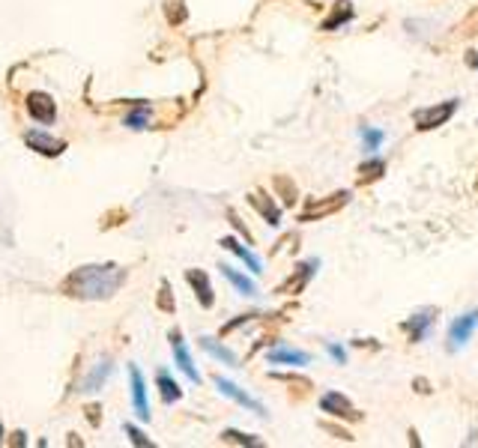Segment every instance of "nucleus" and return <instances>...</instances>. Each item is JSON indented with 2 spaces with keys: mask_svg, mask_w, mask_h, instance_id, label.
Returning <instances> with one entry per match:
<instances>
[{
  "mask_svg": "<svg viewBox=\"0 0 478 448\" xmlns=\"http://www.w3.org/2000/svg\"><path fill=\"white\" fill-rule=\"evenodd\" d=\"M126 281V269H120L117 263H93L81 266L66 278L63 290L75 299H108L114 296Z\"/></svg>",
  "mask_w": 478,
  "mask_h": 448,
  "instance_id": "1",
  "label": "nucleus"
},
{
  "mask_svg": "<svg viewBox=\"0 0 478 448\" xmlns=\"http://www.w3.org/2000/svg\"><path fill=\"white\" fill-rule=\"evenodd\" d=\"M454 111H457V99H448V102H440L434 108H422V111H415V128H436V126H443Z\"/></svg>",
  "mask_w": 478,
  "mask_h": 448,
  "instance_id": "2",
  "label": "nucleus"
},
{
  "mask_svg": "<svg viewBox=\"0 0 478 448\" xmlns=\"http://www.w3.org/2000/svg\"><path fill=\"white\" fill-rule=\"evenodd\" d=\"M475 326H478V308L470 314H461L457 320L448 326V341H452V350H461V347L470 341L472 332H475Z\"/></svg>",
  "mask_w": 478,
  "mask_h": 448,
  "instance_id": "3",
  "label": "nucleus"
},
{
  "mask_svg": "<svg viewBox=\"0 0 478 448\" xmlns=\"http://www.w3.org/2000/svg\"><path fill=\"white\" fill-rule=\"evenodd\" d=\"M27 114L36 119V123H54V117H57V105H54V99L42 93V90H36V93H30L27 96Z\"/></svg>",
  "mask_w": 478,
  "mask_h": 448,
  "instance_id": "4",
  "label": "nucleus"
},
{
  "mask_svg": "<svg viewBox=\"0 0 478 448\" xmlns=\"http://www.w3.org/2000/svg\"><path fill=\"white\" fill-rule=\"evenodd\" d=\"M347 201H350V192H338L332 194V201H314V204H308L302 209V215H299V222H314V218H320V215H332L338 213Z\"/></svg>",
  "mask_w": 478,
  "mask_h": 448,
  "instance_id": "5",
  "label": "nucleus"
},
{
  "mask_svg": "<svg viewBox=\"0 0 478 448\" xmlns=\"http://www.w3.org/2000/svg\"><path fill=\"white\" fill-rule=\"evenodd\" d=\"M129 380H132V406L141 422H149V401H147V383L144 374L135 365H129Z\"/></svg>",
  "mask_w": 478,
  "mask_h": 448,
  "instance_id": "6",
  "label": "nucleus"
},
{
  "mask_svg": "<svg viewBox=\"0 0 478 448\" xmlns=\"http://www.w3.org/2000/svg\"><path fill=\"white\" fill-rule=\"evenodd\" d=\"M171 350H174V358H176L179 371H183L192 383H201V374H197V367H195V362H192V353H188V347H186V341H183V335H179L176 329L171 332Z\"/></svg>",
  "mask_w": 478,
  "mask_h": 448,
  "instance_id": "7",
  "label": "nucleus"
},
{
  "mask_svg": "<svg viewBox=\"0 0 478 448\" xmlns=\"http://www.w3.org/2000/svg\"><path fill=\"white\" fill-rule=\"evenodd\" d=\"M215 385H218V392H222V395H227V397H231V401H236L239 406H248V410H254L257 415H266L263 404H261V401H254L252 395H245V392H242V388H239L236 383L224 380V376H215Z\"/></svg>",
  "mask_w": 478,
  "mask_h": 448,
  "instance_id": "8",
  "label": "nucleus"
},
{
  "mask_svg": "<svg viewBox=\"0 0 478 448\" xmlns=\"http://www.w3.org/2000/svg\"><path fill=\"white\" fill-rule=\"evenodd\" d=\"M320 410L329 413V415H335V418H358L356 406L347 401L341 392H329V395H323V397H320Z\"/></svg>",
  "mask_w": 478,
  "mask_h": 448,
  "instance_id": "9",
  "label": "nucleus"
},
{
  "mask_svg": "<svg viewBox=\"0 0 478 448\" xmlns=\"http://www.w3.org/2000/svg\"><path fill=\"white\" fill-rule=\"evenodd\" d=\"M186 278H188V284L195 287L197 302H201L204 308H213L215 296H213V287H209V278H206V272H201V269H188V272H186Z\"/></svg>",
  "mask_w": 478,
  "mask_h": 448,
  "instance_id": "10",
  "label": "nucleus"
},
{
  "mask_svg": "<svg viewBox=\"0 0 478 448\" xmlns=\"http://www.w3.org/2000/svg\"><path fill=\"white\" fill-rule=\"evenodd\" d=\"M27 144H30V149H36V153H42V156H60L66 149L63 141H57V138L45 135V132H27Z\"/></svg>",
  "mask_w": 478,
  "mask_h": 448,
  "instance_id": "11",
  "label": "nucleus"
},
{
  "mask_svg": "<svg viewBox=\"0 0 478 448\" xmlns=\"http://www.w3.org/2000/svg\"><path fill=\"white\" fill-rule=\"evenodd\" d=\"M248 201H252V206L266 218V224H272V227L281 224V209L272 204V197H266L263 192H254L252 197H248Z\"/></svg>",
  "mask_w": 478,
  "mask_h": 448,
  "instance_id": "12",
  "label": "nucleus"
},
{
  "mask_svg": "<svg viewBox=\"0 0 478 448\" xmlns=\"http://www.w3.org/2000/svg\"><path fill=\"white\" fill-rule=\"evenodd\" d=\"M222 245L227 248V251H233V254L239 257V260H245V266H248V269H252V272H254V275H257V272H263V263H261V257H257L254 251H248V248H245V245H239V242H236V239H233V236H224V239H222Z\"/></svg>",
  "mask_w": 478,
  "mask_h": 448,
  "instance_id": "13",
  "label": "nucleus"
},
{
  "mask_svg": "<svg viewBox=\"0 0 478 448\" xmlns=\"http://www.w3.org/2000/svg\"><path fill=\"white\" fill-rule=\"evenodd\" d=\"M269 362L272 365H308L311 362V356L302 353V350H290V347H275L272 353H269Z\"/></svg>",
  "mask_w": 478,
  "mask_h": 448,
  "instance_id": "14",
  "label": "nucleus"
},
{
  "mask_svg": "<svg viewBox=\"0 0 478 448\" xmlns=\"http://www.w3.org/2000/svg\"><path fill=\"white\" fill-rule=\"evenodd\" d=\"M111 371H114V365H111V358H102V362H99L93 371H90V376L84 380V392H99V388L105 385V380L108 376H111Z\"/></svg>",
  "mask_w": 478,
  "mask_h": 448,
  "instance_id": "15",
  "label": "nucleus"
},
{
  "mask_svg": "<svg viewBox=\"0 0 478 448\" xmlns=\"http://www.w3.org/2000/svg\"><path fill=\"white\" fill-rule=\"evenodd\" d=\"M314 269H317V260H308L305 266H299V272L290 278V281L281 284V293H302V287L308 284V278L314 275Z\"/></svg>",
  "mask_w": 478,
  "mask_h": 448,
  "instance_id": "16",
  "label": "nucleus"
},
{
  "mask_svg": "<svg viewBox=\"0 0 478 448\" xmlns=\"http://www.w3.org/2000/svg\"><path fill=\"white\" fill-rule=\"evenodd\" d=\"M431 320H434V311H422V314H415L413 320H406L404 329L410 332L413 341H422V338L427 335V329H431Z\"/></svg>",
  "mask_w": 478,
  "mask_h": 448,
  "instance_id": "17",
  "label": "nucleus"
},
{
  "mask_svg": "<svg viewBox=\"0 0 478 448\" xmlns=\"http://www.w3.org/2000/svg\"><path fill=\"white\" fill-rule=\"evenodd\" d=\"M222 275H224L227 281H231V284H233V287H236V290L242 293V296H254V293H257V287H254V281H252V278H245L242 272H236V269H231V266H222Z\"/></svg>",
  "mask_w": 478,
  "mask_h": 448,
  "instance_id": "18",
  "label": "nucleus"
},
{
  "mask_svg": "<svg viewBox=\"0 0 478 448\" xmlns=\"http://www.w3.org/2000/svg\"><path fill=\"white\" fill-rule=\"evenodd\" d=\"M201 347L204 350L213 356V358H218V362H224V365H236V353H231L227 347H222L215 341V338H201Z\"/></svg>",
  "mask_w": 478,
  "mask_h": 448,
  "instance_id": "19",
  "label": "nucleus"
},
{
  "mask_svg": "<svg viewBox=\"0 0 478 448\" xmlns=\"http://www.w3.org/2000/svg\"><path fill=\"white\" fill-rule=\"evenodd\" d=\"M158 388H162L165 404H174V401H179V397H183V388H179L165 371H158Z\"/></svg>",
  "mask_w": 478,
  "mask_h": 448,
  "instance_id": "20",
  "label": "nucleus"
},
{
  "mask_svg": "<svg viewBox=\"0 0 478 448\" xmlns=\"http://www.w3.org/2000/svg\"><path fill=\"white\" fill-rule=\"evenodd\" d=\"M347 18H353V9L347 6V3H341V6L335 9V15H332V18H326V22H323V30H335L338 24H344Z\"/></svg>",
  "mask_w": 478,
  "mask_h": 448,
  "instance_id": "21",
  "label": "nucleus"
},
{
  "mask_svg": "<svg viewBox=\"0 0 478 448\" xmlns=\"http://www.w3.org/2000/svg\"><path fill=\"white\" fill-rule=\"evenodd\" d=\"M362 141H365V153H374L383 144V132L380 128H362Z\"/></svg>",
  "mask_w": 478,
  "mask_h": 448,
  "instance_id": "22",
  "label": "nucleus"
},
{
  "mask_svg": "<svg viewBox=\"0 0 478 448\" xmlns=\"http://www.w3.org/2000/svg\"><path fill=\"white\" fill-rule=\"evenodd\" d=\"M222 440L224 442H236V445H261L257 436H248V433H239V431H224Z\"/></svg>",
  "mask_w": 478,
  "mask_h": 448,
  "instance_id": "23",
  "label": "nucleus"
},
{
  "mask_svg": "<svg viewBox=\"0 0 478 448\" xmlns=\"http://www.w3.org/2000/svg\"><path fill=\"white\" fill-rule=\"evenodd\" d=\"M383 162L380 158H377V162H368V165H362L358 167V179H362V183H368V179H374V176H380L383 174Z\"/></svg>",
  "mask_w": 478,
  "mask_h": 448,
  "instance_id": "24",
  "label": "nucleus"
},
{
  "mask_svg": "<svg viewBox=\"0 0 478 448\" xmlns=\"http://www.w3.org/2000/svg\"><path fill=\"white\" fill-rule=\"evenodd\" d=\"M147 123H149V114L144 111V108L126 117V126H129V128H147Z\"/></svg>",
  "mask_w": 478,
  "mask_h": 448,
  "instance_id": "25",
  "label": "nucleus"
},
{
  "mask_svg": "<svg viewBox=\"0 0 478 448\" xmlns=\"http://www.w3.org/2000/svg\"><path fill=\"white\" fill-rule=\"evenodd\" d=\"M126 433L132 436V442H135V445H141V448H144V445H153V442H149V440H147V436H144L141 431H138L135 424H126Z\"/></svg>",
  "mask_w": 478,
  "mask_h": 448,
  "instance_id": "26",
  "label": "nucleus"
},
{
  "mask_svg": "<svg viewBox=\"0 0 478 448\" xmlns=\"http://www.w3.org/2000/svg\"><path fill=\"white\" fill-rule=\"evenodd\" d=\"M171 290H167V281H162V296H158V305H162V311H174V302L171 296H167Z\"/></svg>",
  "mask_w": 478,
  "mask_h": 448,
  "instance_id": "27",
  "label": "nucleus"
},
{
  "mask_svg": "<svg viewBox=\"0 0 478 448\" xmlns=\"http://www.w3.org/2000/svg\"><path fill=\"white\" fill-rule=\"evenodd\" d=\"M329 353H332V358H335L338 365H344V358H347V356H344V347H338V344H329Z\"/></svg>",
  "mask_w": 478,
  "mask_h": 448,
  "instance_id": "28",
  "label": "nucleus"
},
{
  "mask_svg": "<svg viewBox=\"0 0 478 448\" xmlns=\"http://www.w3.org/2000/svg\"><path fill=\"white\" fill-rule=\"evenodd\" d=\"M231 222H233V227H236V231H239V233H242L245 239H252V233H248V231H245V227H242V222H239V218H236L233 213H231Z\"/></svg>",
  "mask_w": 478,
  "mask_h": 448,
  "instance_id": "29",
  "label": "nucleus"
},
{
  "mask_svg": "<svg viewBox=\"0 0 478 448\" xmlns=\"http://www.w3.org/2000/svg\"><path fill=\"white\" fill-rule=\"evenodd\" d=\"M466 63H470V66H478V54H470V57H466Z\"/></svg>",
  "mask_w": 478,
  "mask_h": 448,
  "instance_id": "30",
  "label": "nucleus"
},
{
  "mask_svg": "<svg viewBox=\"0 0 478 448\" xmlns=\"http://www.w3.org/2000/svg\"><path fill=\"white\" fill-rule=\"evenodd\" d=\"M0 442H3V431H0Z\"/></svg>",
  "mask_w": 478,
  "mask_h": 448,
  "instance_id": "31",
  "label": "nucleus"
}]
</instances>
